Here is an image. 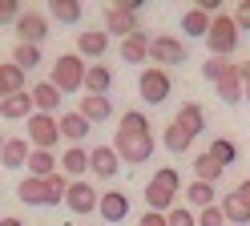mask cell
<instances>
[{
    "label": "cell",
    "mask_w": 250,
    "mask_h": 226,
    "mask_svg": "<svg viewBox=\"0 0 250 226\" xmlns=\"http://www.w3.org/2000/svg\"><path fill=\"white\" fill-rule=\"evenodd\" d=\"M113 150H117L121 161H129V166H142V161L153 158V150H158V137H153L149 117H146L142 109L121 113V121H117V137H113Z\"/></svg>",
    "instance_id": "cell-1"
},
{
    "label": "cell",
    "mask_w": 250,
    "mask_h": 226,
    "mask_svg": "<svg viewBox=\"0 0 250 226\" xmlns=\"http://www.w3.org/2000/svg\"><path fill=\"white\" fill-rule=\"evenodd\" d=\"M178 194H182V174L178 166H162L158 174L146 182V206L153 214H169L178 206Z\"/></svg>",
    "instance_id": "cell-2"
},
{
    "label": "cell",
    "mask_w": 250,
    "mask_h": 226,
    "mask_svg": "<svg viewBox=\"0 0 250 226\" xmlns=\"http://www.w3.org/2000/svg\"><path fill=\"white\" fill-rule=\"evenodd\" d=\"M65 190H69V178L65 174H53L49 182H41V178H24L17 186V198L24 206H61L65 202Z\"/></svg>",
    "instance_id": "cell-3"
},
{
    "label": "cell",
    "mask_w": 250,
    "mask_h": 226,
    "mask_svg": "<svg viewBox=\"0 0 250 226\" xmlns=\"http://www.w3.org/2000/svg\"><path fill=\"white\" fill-rule=\"evenodd\" d=\"M238 41H242V32H238V24H234L226 12L210 21V32H206V48H210V57H222V61L234 57V53H238Z\"/></svg>",
    "instance_id": "cell-4"
},
{
    "label": "cell",
    "mask_w": 250,
    "mask_h": 226,
    "mask_svg": "<svg viewBox=\"0 0 250 226\" xmlns=\"http://www.w3.org/2000/svg\"><path fill=\"white\" fill-rule=\"evenodd\" d=\"M85 69H89V65L77 57V53H61L53 61V77L49 81H53L61 93H81L85 89Z\"/></svg>",
    "instance_id": "cell-5"
},
{
    "label": "cell",
    "mask_w": 250,
    "mask_h": 226,
    "mask_svg": "<svg viewBox=\"0 0 250 226\" xmlns=\"http://www.w3.org/2000/svg\"><path fill=\"white\" fill-rule=\"evenodd\" d=\"M137 12H142V0H117V4H109L105 8V32H109V41L113 37H129V32H137Z\"/></svg>",
    "instance_id": "cell-6"
},
{
    "label": "cell",
    "mask_w": 250,
    "mask_h": 226,
    "mask_svg": "<svg viewBox=\"0 0 250 226\" xmlns=\"http://www.w3.org/2000/svg\"><path fill=\"white\" fill-rule=\"evenodd\" d=\"M137 93H142L146 105H166L169 93H174V81H169L166 69H158V65H146L142 77H137Z\"/></svg>",
    "instance_id": "cell-7"
},
{
    "label": "cell",
    "mask_w": 250,
    "mask_h": 226,
    "mask_svg": "<svg viewBox=\"0 0 250 226\" xmlns=\"http://www.w3.org/2000/svg\"><path fill=\"white\" fill-rule=\"evenodd\" d=\"M149 61H158V69H174V65H186L190 61V48H186L182 37H149Z\"/></svg>",
    "instance_id": "cell-8"
},
{
    "label": "cell",
    "mask_w": 250,
    "mask_h": 226,
    "mask_svg": "<svg viewBox=\"0 0 250 226\" xmlns=\"http://www.w3.org/2000/svg\"><path fill=\"white\" fill-rule=\"evenodd\" d=\"M24 125H28L24 137H28V145H33V150H49V154H57L61 129H57V117H53V113H33Z\"/></svg>",
    "instance_id": "cell-9"
},
{
    "label": "cell",
    "mask_w": 250,
    "mask_h": 226,
    "mask_svg": "<svg viewBox=\"0 0 250 226\" xmlns=\"http://www.w3.org/2000/svg\"><path fill=\"white\" fill-rule=\"evenodd\" d=\"M12 32H17V45H37L41 48V41L49 37V12H41V8H24L21 16H17V24H12Z\"/></svg>",
    "instance_id": "cell-10"
},
{
    "label": "cell",
    "mask_w": 250,
    "mask_h": 226,
    "mask_svg": "<svg viewBox=\"0 0 250 226\" xmlns=\"http://www.w3.org/2000/svg\"><path fill=\"white\" fill-rule=\"evenodd\" d=\"M97 186L89 182V178H81V182H69V190H65V206L73 210L77 218H85V214H97Z\"/></svg>",
    "instance_id": "cell-11"
},
{
    "label": "cell",
    "mask_w": 250,
    "mask_h": 226,
    "mask_svg": "<svg viewBox=\"0 0 250 226\" xmlns=\"http://www.w3.org/2000/svg\"><path fill=\"white\" fill-rule=\"evenodd\" d=\"M105 53H109V32L105 28H81L77 32V57L85 65H97Z\"/></svg>",
    "instance_id": "cell-12"
},
{
    "label": "cell",
    "mask_w": 250,
    "mask_h": 226,
    "mask_svg": "<svg viewBox=\"0 0 250 226\" xmlns=\"http://www.w3.org/2000/svg\"><path fill=\"white\" fill-rule=\"evenodd\" d=\"M117 170H121V158H117L113 145H93L89 150V174L97 178V182H113Z\"/></svg>",
    "instance_id": "cell-13"
},
{
    "label": "cell",
    "mask_w": 250,
    "mask_h": 226,
    "mask_svg": "<svg viewBox=\"0 0 250 226\" xmlns=\"http://www.w3.org/2000/svg\"><path fill=\"white\" fill-rule=\"evenodd\" d=\"M97 218L101 222H125V218H129V194H125V190H101Z\"/></svg>",
    "instance_id": "cell-14"
},
{
    "label": "cell",
    "mask_w": 250,
    "mask_h": 226,
    "mask_svg": "<svg viewBox=\"0 0 250 226\" xmlns=\"http://www.w3.org/2000/svg\"><path fill=\"white\" fill-rule=\"evenodd\" d=\"M57 166H61V174L69 182H81L89 174V150L85 145H65V154H57Z\"/></svg>",
    "instance_id": "cell-15"
},
{
    "label": "cell",
    "mask_w": 250,
    "mask_h": 226,
    "mask_svg": "<svg viewBox=\"0 0 250 226\" xmlns=\"http://www.w3.org/2000/svg\"><path fill=\"white\" fill-rule=\"evenodd\" d=\"M28 97H33V113H53V117H57L61 101H65V93H61L53 81H37V85L28 89Z\"/></svg>",
    "instance_id": "cell-16"
},
{
    "label": "cell",
    "mask_w": 250,
    "mask_h": 226,
    "mask_svg": "<svg viewBox=\"0 0 250 226\" xmlns=\"http://www.w3.org/2000/svg\"><path fill=\"white\" fill-rule=\"evenodd\" d=\"M57 129H61V141H69V145H81L85 137H89V121L81 117V113H77V109H65V113H61V117H57Z\"/></svg>",
    "instance_id": "cell-17"
},
{
    "label": "cell",
    "mask_w": 250,
    "mask_h": 226,
    "mask_svg": "<svg viewBox=\"0 0 250 226\" xmlns=\"http://www.w3.org/2000/svg\"><path fill=\"white\" fill-rule=\"evenodd\" d=\"M117 53H121V61H125V65H146V61H149V32H146V28L129 32V37L121 41Z\"/></svg>",
    "instance_id": "cell-18"
},
{
    "label": "cell",
    "mask_w": 250,
    "mask_h": 226,
    "mask_svg": "<svg viewBox=\"0 0 250 226\" xmlns=\"http://www.w3.org/2000/svg\"><path fill=\"white\" fill-rule=\"evenodd\" d=\"M77 113L89 121V125H101L113 117V101L109 97H93V93H81V105H77Z\"/></svg>",
    "instance_id": "cell-19"
},
{
    "label": "cell",
    "mask_w": 250,
    "mask_h": 226,
    "mask_svg": "<svg viewBox=\"0 0 250 226\" xmlns=\"http://www.w3.org/2000/svg\"><path fill=\"white\" fill-rule=\"evenodd\" d=\"M28 154H33V145H28V137H4V145H0V166L4 170H21Z\"/></svg>",
    "instance_id": "cell-20"
},
{
    "label": "cell",
    "mask_w": 250,
    "mask_h": 226,
    "mask_svg": "<svg viewBox=\"0 0 250 226\" xmlns=\"http://www.w3.org/2000/svg\"><path fill=\"white\" fill-rule=\"evenodd\" d=\"M0 117L4 121H28L33 117V97H28V89L24 93H8L4 101H0Z\"/></svg>",
    "instance_id": "cell-21"
},
{
    "label": "cell",
    "mask_w": 250,
    "mask_h": 226,
    "mask_svg": "<svg viewBox=\"0 0 250 226\" xmlns=\"http://www.w3.org/2000/svg\"><path fill=\"white\" fill-rule=\"evenodd\" d=\"M218 210H222L226 222H234V226H250V206L238 198V190H226L222 198H218Z\"/></svg>",
    "instance_id": "cell-22"
},
{
    "label": "cell",
    "mask_w": 250,
    "mask_h": 226,
    "mask_svg": "<svg viewBox=\"0 0 250 226\" xmlns=\"http://www.w3.org/2000/svg\"><path fill=\"white\" fill-rule=\"evenodd\" d=\"M109 89H113V69L109 65H89L85 69V93H93V97H109Z\"/></svg>",
    "instance_id": "cell-23"
},
{
    "label": "cell",
    "mask_w": 250,
    "mask_h": 226,
    "mask_svg": "<svg viewBox=\"0 0 250 226\" xmlns=\"http://www.w3.org/2000/svg\"><path fill=\"white\" fill-rule=\"evenodd\" d=\"M24 166H28V178H41V182H49L53 174H61V166H57V154H49V150H33Z\"/></svg>",
    "instance_id": "cell-24"
},
{
    "label": "cell",
    "mask_w": 250,
    "mask_h": 226,
    "mask_svg": "<svg viewBox=\"0 0 250 226\" xmlns=\"http://www.w3.org/2000/svg\"><path fill=\"white\" fill-rule=\"evenodd\" d=\"M182 194H186V206H190L194 214H198V210H210V206H218V190H214V186H206V182H190Z\"/></svg>",
    "instance_id": "cell-25"
},
{
    "label": "cell",
    "mask_w": 250,
    "mask_h": 226,
    "mask_svg": "<svg viewBox=\"0 0 250 226\" xmlns=\"http://www.w3.org/2000/svg\"><path fill=\"white\" fill-rule=\"evenodd\" d=\"M174 121H178V125H182L190 137H198L202 129H206V109H202L198 101H186V105L178 109V117H174Z\"/></svg>",
    "instance_id": "cell-26"
},
{
    "label": "cell",
    "mask_w": 250,
    "mask_h": 226,
    "mask_svg": "<svg viewBox=\"0 0 250 226\" xmlns=\"http://www.w3.org/2000/svg\"><path fill=\"white\" fill-rule=\"evenodd\" d=\"M214 93H218V101H222V105H238L242 101V73H238V65H234V69L214 85Z\"/></svg>",
    "instance_id": "cell-27"
},
{
    "label": "cell",
    "mask_w": 250,
    "mask_h": 226,
    "mask_svg": "<svg viewBox=\"0 0 250 226\" xmlns=\"http://www.w3.org/2000/svg\"><path fill=\"white\" fill-rule=\"evenodd\" d=\"M49 16L61 21V24H81L85 4H81V0H49Z\"/></svg>",
    "instance_id": "cell-28"
},
{
    "label": "cell",
    "mask_w": 250,
    "mask_h": 226,
    "mask_svg": "<svg viewBox=\"0 0 250 226\" xmlns=\"http://www.w3.org/2000/svg\"><path fill=\"white\" fill-rule=\"evenodd\" d=\"M0 89H4V97L8 93H24L28 89V73H21L12 61H4L0 65Z\"/></svg>",
    "instance_id": "cell-29"
},
{
    "label": "cell",
    "mask_w": 250,
    "mask_h": 226,
    "mask_svg": "<svg viewBox=\"0 0 250 226\" xmlns=\"http://www.w3.org/2000/svg\"><path fill=\"white\" fill-rule=\"evenodd\" d=\"M162 145H166L169 154H186V150H190V145H194V137L186 134V129H182L178 121H169V125L162 129Z\"/></svg>",
    "instance_id": "cell-30"
},
{
    "label": "cell",
    "mask_w": 250,
    "mask_h": 226,
    "mask_svg": "<svg viewBox=\"0 0 250 226\" xmlns=\"http://www.w3.org/2000/svg\"><path fill=\"white\" fill-rule=\"evenodd\" d=\"M206 32H210V16H206V12H198V8H190V12L182 16V37L206 41Z\"/></svg>",
    "instance_id": "cell-31"
},
{
    "label": "cell",
    "mask_w": 250,
    "mask_h": 226,
    "mask_svg": "<svg viewBox=\"0 0 250 226\" xmlns=\"http://www.w3.org/2000/svg\"><path fill=\"white\" fill-rule=\"evenodd\" d=\"M214 161H218V166H234V161H238V141H230V137H214L210 141V150H206Z\"/></svg>",
    "instance_id": "cell-32"
},
{
    "label": "cell",
    "mask_w": 250,
    "mask_h": 226,
    "mask_svg": "<svg viewBox=\"0 0 250 226\" xmlns=\"http://www.w3.org/2000/svg\"><path fill=\"white\" fill-rule=\"evenodd\" d=\"M222 174H226V170L218 166V161H214L210 154H198V158H194V182H206V186H214Z\"/></svg>",
    "instance_id": "cell-33"
},
{
    "label": "cell",
    "mask_w": 250,
    "mask_h": 226,
    "mask_svg": "<svg viewBox=\"0 0 250 226\" xmlns=\"http://www.w3.org/2000/svg\"><path fill=\"white\" fill-rule=\"evenodd\" d=\"M12 65H17L21 73L37 69V65H41V48L37 45H17V48H12Z\"/></svg>",
    "instance_id": "cell-34"
},
{
    "label": "cell",
    "mask_w": 250,
    "mask_h": 226,
    "mask_svg": "<svg viewBox=\"0 0 250 226\" xmlns=\"http://www.w3.org/2000/svg\"><path fill=\"white\" fill-rule=\"evenodd\" d=\"M230 69H234V61H222V57H206V61H202V77L214 81V85H218Z\"/></svg>",
    "instance_id": "cell-35"
},
{
    "label": "cell",
    "mask_w": 250,
    "mask_h": 226,
    "mask_svg": "<svg viewBox=\"0 0 250 226\" xmlns=\"http://www.w3.org/2000/svg\"><path fill=\"white\" fill-rule=\"evenodd\" d=\"M166 226H198V214H194L190 206H174L166 214Z\"/></svg>",
    "instance_id": "cell-36"
},
{
    "label": "cell",
    "mask_w": 250,
    "mask_h": 226,
    "mask_svg": "<svg viewBox=\"0 0 250 226\" xmlns=\"http://www.w3.org/2000/svg\"><path fill=\"white\" fill-rule=\"evenodd\" d=\"M21 12H24V4H17V0H0V24H17Z\"/></svg>",
    "instance_id": "cell-37"
},
{
    "label": "cell",
    "mask_w": 250,
    "mask_h": 226,
    "mask_svg": "<svg viewBox=\"0 0 250 226\" xmlns=\"http://www.w3.org/2000/svg\"><path fill=\"white\" fill-rule=\"evenodd\" d=\"M230 21L238 24V32H250V0H242V4H234V12H230Z\"/></svg>",
    "instance_id": "cell-38"
},
{
    "label": "cell",
    "mask_w": 250,
    "mask_h": 226,
    "mask_svg": "<svg viewBox=\"0 0 250 226\" xmlns=\"http://www.w3.org/2000/svg\"><path fill=\"white\" fill-rule=\"evenodd\" d=\"M198 226H226V218L218 206H210V210H198Z\"/></svg>",
    "instance_id": "cell-39"
},
{
    "label": "cell",
    "mask_w": 250,
    "mask_h": 226,
    "mask_svg": "<svg viewBox=\"0 0 250 226\" xmlns=\"http://www.w3.org/2000/svg\"><path fill=\"white\" fill-rule=\"evenodd\" d=\"M137 226H166V214H153V210H146V214L137 218Z\"/></svg>",
    "instance_id": "cell-40"
},
{
    "label": "cell",
    "mask_w": 250,
    "mask_h": 226,
    "mask_svg": "<svg viewBox=\"0 0 250 226\" xmlns=\"http://www.w3.org/2000/svg\"><path fill=\"white\" fill-rule=\"evenodd\" d=\"M238 73H242V101H250V61L238 65Z\"/></svg>",
    "instance_id": "cell-41"
},
{
    "label": "cell",
    "mask_w": 250,
    "mask_h": 226,
    "mask_svg": "<svg viewBox=\"0 0 250 226\" xmlns=\"http://www.w3.org/2000/svg\"><path fill=\"white\" fill-rule=\"evenodd\" d=\"M238 198H242V202H246V206H250V178H246V182H242V186H238Z\"/></svg>",
    "instance_id": "cell-42"
},
{
    "label": "cell",
    "mask_w": 250,
    "mask_h": 226,
    "mask_svg": "<svg viewBox=\"0 0 250 226\" xmlns=\"http://www.w3.org/2000/svg\"><path fill=\"white\" fill-rule=\"evenodd\" d=\"M0 226H24L21 218H0Z\"/></svg>",
    "instance_id": "cell-43"
},
{
    "label": "cell",
    "mask_w": 250,
    "mask_h": 226,
    "mask_svg": "<svg viewBox=\"0 0 250 226\" xmlns=\"http://www.w3.org/2000/svg\"><path fill=\"white\" fill-rule=\"evenodd\" d=\"M0 101H4V89H0Z\"/></svg>",
    "instance_id": "cell-44"
},
{
    "label": "cell",
    "mask_w": 250,
    "mask_h": 226,
    "mask_svg": "<svg viewBox=\"0 0 250 226\" xmlns=\"http://www.w3.org/2000/svg\"><path fill=\"white\" fill-rule=\"evenodd\" d=\"M0 145H4V134H0Z\"/></svg>",
    "instance_id": "cell-45"
}]
</instances>
